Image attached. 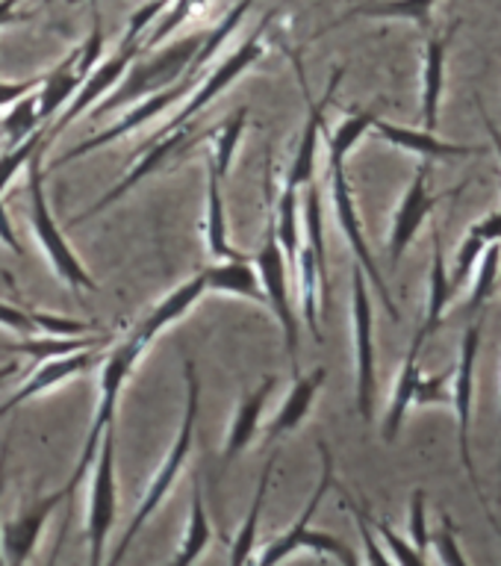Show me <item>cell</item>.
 I'll return each instance as SVG.
<instances>
[{
  "label": "cell",
  "mask_w": 501,
  "mask_h": 566,
  "mask_svg": "<svg viewBox=\"0 0 501 566\" xmlns=\"http://www.w3.org/2000/svg\"><path fill=\"white\" fill-rule=\"evenodd\" d=\"M184 378H186V410L184 419H180V428H177V437L171 442V449H168L166 460H163V467L154 472V481H150L148 493L142 499L139 511L131 520L127 531H124L122 543L115 548V555L109 557V564H118L124 555H127V548L136 539L142 528H145V522L157 513V507L163 504L168 493H171V486H175L177 475H180V469L186 467V460L192 454L195 449V424H198V410H201V378H198V366H195L192 357H184Z\"/></svg>",
  "instance_id": "cell-1"
},
{
  "label": "cell",
  "mask_w": 501,
  "mask_h": 566,
  "mask_svg": "<svg viewBox=\"0 0 501 566\" xmlns=\"http://www.w3.org/2000/svg\"><path fill=\"white\" fill-rule=\"evenodd\" d=\"M203 35L207 33L180 35V39L163 44V48L157 44V51L150 53V56H142L139 53L131 62V69L124 71L118 86L92 106V118H101V115L113 113L118 106L142 101V97L154 95L159 88H168L171 83H177L186 74V69H189V62L195 60L198 48L203 44Z\"/></svg>",
  "instance_id": "cell-2"
},
{
  "label": "cell",
  "mask_w": 501,
  "mask_h": 566,
  "mask_svg": "<svg viewBox=\"0 0 501 566\" xmlns=\"http://www.w3.org/2000/svg\"><path fill=\"white\" fill-rule=\"evenodd\" d=\"M44 148H48V139L33 150V157L27 163V192H30V224H33V233L42 245L48 263L56 272L65 286L71 290L95 292L97 283L95 277L86 272V265L80 263L77 251L69 245V239L60 230L56 219H53L51 203L44 198Z\"/></svg>",
  "instance_id": "cell-3"
},
{
  "label": "cell",
  "mask_w": 501,
  "mask_h": 566,
  "mask_svg": "<svg viewBox=\"0 0 501 566\" xmlns=\"http://www.w3.org/2000/svg\"><path fill=\"white\" fill-rule=\"evenodd\" d=\"M481 331H484V322L476 318L472 325L463 331V339H460L458 348V363L451 366V405L455 407V416H458V449H460V463L467 469L469 484H472V493H476L478 504L484 507L487 522L493 525V531L501 537V525L495 520L493 507L487 502L484 486H481V478H478L476 460H472V446H469V431H472V396H476V363H478V348H481Z\"/></svg>",
  "instance_id": "cell-4"
},
{
  "label": "cell",
  "mask_w": 501,
  "mask_h": 566,
  "mask_svg": "<svg viewBox=\"0 0 501 566\" xmlns=\"http://www.w3.org/2000/svg\"><path fill=\"white\" fill-rule=\"evenodd\" d=\"M148 345L150 343H145V339L133 331L118 348H113V352L104 357V366H101V401H97L95 419H92V428H88L86 446H83V454H80L77 467H74V475H71L69 484H65L69 495L77 490L80 481L86 478V472L92 469V463H95L97 446H101V437H104L106 424L115 422V407H118L122 387L127 384V378H131V371L136 369V363H139L142 354L148 352Z\"/></svg>",
  "instance_id": "cell-5"
},
{
  "label": "cell",
  "mask_w": 501,
  "mask_h": 566,
  "mask_svg": "<svg viewBox=\"0 0 501 566\" xmlns=\"http://www.w3.org/2000/svg\"><path fill=\"white\" fill-rule=\"evenodd\" d=\"M254 269L260 274V283H263L265 304L272 307L274 318L281 322L283 331V345H286V354H290L292 375H301L299 366V313H295V304H292V272L286 256H283V248L274 237V221H272V203H269V221H265V237L263 245L254 256Z\"/></svg>",
  "instance_id": "cell-6"
},
{
  "label": "cell",
  "mask_w": 501,
  "mask_h": 566,
  "mask_svg": "<svg viewBox=\"0 0 501 566\" xmlns=\"http://www.w3.org/2000/svg\"><path fill=\"white\" fill-rule=\"evenodd\" d=\"M92 486H88L86 504V543L88 564L97 566L104 560L106 539L115 525L118 513V484H115V428L106 424L101 446H97L95 463H92Z\"/></svg>",
  "instance_id": "cell-7"
},
{
  "label": "cell",
  "mask_w": 501,
  "mask_h": 566,
  "mask_svg": "<svg viewBox=\"0 0 501 566\" xmlns=\"http://www.w3.org/2000/svg\"><path fill=\"white\" fill-rule=\"evenodd\" d=\"M352 327H354V392H357V413L363 422L375 416V307H372L369 277L361 265L352 269Z\"/></svg>",
  "instance_id": "cell-8"
},
{
  "label": "cell",
  "mask_w": 501,
  "mask_h": 566,
  "mask_svg": "<svg viewBox=\"0 0 501 566\" xmlns=\"http://www.w3.org/2000/svg\"><path fill=\"white\" fill-rule=\"evenodd\" d=\"M212 130H203V133H195L192 124H180V127H175V130L163 133V136H154V139L148 142V148L142 150L139 157L133 159L131 168H127V175L118 180V184L113 186V189H106L101 198H97L92 207H88L83 216H77L74 219V224H80V221L92 219V216H101V212L109 207V203H115L118 198H124V195L131 192V189H136V186L145 180V177L157 175L159 168L171 166V163H177V159H184L189 150L198 145V142H203L207 136H210Z\"/></svg>",
  "instance_id": "cell-9"
},
{
  "label": "cell",
  "mask_w": 501,
  "mask_h": 566,
  "mask_svg": "<svg viewBox=\"0 0 501 566\" xmlns=\"http://www.w3.org/2000/svg\"><path fill=\"white\" fill-rule=\"evenodd\" d=\"M274 18H278V9H269L254 33L248 35L246 42L239 44L237 51L230 53L228 60H221L219 65H216V69L207 74V80H203V83H195L192 95H189V101H186L184 109H180V113H177L175 118H171V122H168L166 127L157 133V136H163V133H168V130H175V127H180V124H192V118H198V115H201L203 109H207V106H210L212 101H216V97H219L221 92H225V88L233 83V80H239L248 69H251V65H254V62H260V56L265 53V42H263L265 30H269V24H272ZM150 139H154V136H150Z\"/></svg>",
  "instance_id": "cell-10"
},
{
  "label": "cell",
  "mask_w": 501,
  "mask_h": 566,
  "mask_svg": "<svg viewBox=\"0 0 501 566\" xmlns=\"http://www.w3.org/2000/svg\"><path fill=\"white\" fill-rule=\"evenodd\" d=\"M327 166H331V195H334V212H336V221H340V230H343V237L348 239V245L354 251V263L361 265L369 283L378 290L380 295V304L387 307V313L393 318H401L398 316V307L393 295H389L387 283H384V274H380L378 263H375V256L369 251V242L363 237V224H361V216H357V203H354V195H352V184H348V177H345V157H334V154H327Z\"/></svg>",
  "instance_id": "cell-11"
},
{
  "label": "cell",
  "mask_w": 501,
  "mask_h": 566,
  "mask_svg": "<svg viewBox=\"0 0 501 566\" xmlns=\"http://www.w3.org/2000/svg\"><path fill=\"white\" fill-rule=\"evenodd\" d=\"M428 180H431V159H422V166L414 171V180H410V186L405 189V198H401L396 216H393V228H389V242H387L389 265H393V269H396L398 260L405 256V251L410 248L416 233L422 230L425 219L431 216L434 207H440L446 198H458V195L469 186V180H463V184L449 189V192L431 195Z\"/></svg>",
  "instance_id": "cell-12"
},
{
  "label": "cell",
  "mask_w": 501,
  "mask_h": 566,
  "mask_svg": "<svg viewBox=\"0 0 501 566\" xmlns=\"http://www.w3.org/2000/svg\"><path fill=\"white\" fill-rule=\"evenodd\" d=\"M195 83H198V77L184 74V77L177 80V83H171L168 88H159V92H154V95L142 97L139 104L131 106V109H127V113H124L113 127H106V130L95 133V136H88L86 142H80V145H74L71 150H65L60 159H53L51 168L69 166V163H74V159L86 157V154L104 148V145H109V142H118L122 136H127V133L139 130V127H145V124L154 122V118H159V115L166 113L168 106H175L177 101H184V97L192 95Z\"/></svg>",
  "instance_id": "cell-13"
},
{
  "label": "cell",
  "mask_w": 501,
  "mask_h": 566,
  "mask_svg": "<svg viewBox=\"0 0 501 566\" xmlns=\"http://www.w3.org/2000/svg\"><path fill=\"white\" fill-rule=\"evenodd\" d=\"M142 51H145V42H122L118 44V51H115L109 60L97 62L95 69L86 74V80L80 83V88L74 92V97L69 101V106H65L60 115H56V122H53L51 130H44V139H48V145H51L53 136H60L65 127H71V124L77 122L80 115L88 113V109H92V106L101 101V97L109 95V92L118 86V80L124 77V71L131 69V62L136 60Z\"/></svg>",
  "instance_id": "cell-14"
},
{
  "label": "cell",
  "mask_w": 501,
  "mask_h": 566,
  "mask_svg": "<svg viewBox=\"0 0 501 566\" xmlns=\"http://www.w3.org/2000/svg\"><path fill=\"white\" fill-rule=\"evenodd\" d=\"M65 499H69V490H65V486L56 490V493L35 495L24 511L18 513V516H12V520L0 528V546H3V557H7L9 564L18 566L33 557V548L35 543H39V537H42V531L44 525H48V520H51V513L56 511Z\"/></svg>",
  "instance_id": "cell-15"
},
{
  "label": "cell",
  "mask_w": 501,
  "mask_h": 566,
  "mask_svg": "<svg viewBox=\"0 0 501 566\" xmlns=\"http://www.w3.org/2000/svg\"><path fill=\"white\" fill-rule=\"evenodd\" d=\"M345 77V69H336L327 80V88L322 101H310L307 95V122H304V130H301V139H299V148H295V157H292V166H290V175H286V189H304V186L313 180L316 175V154H319V142L325 136V113H327V104L334 101L336 95V86L343 83Z\"/></svg>",
  "instance_id": "cell-16"
},
{
  "label": "cell",
  "mask_w": 501,
  "mask_h": 566,
  "mask_svg": "<svg viewBox=\"0 0 501 566\" xmlns=\"http://www.w3.org/2000/svg\"><path fill=\"white\" fill-rule=\"evenodd\" d=\"M97 363V348H83V352L65 354V357H51V360H39L30 378L21 384V389H15L12 396L0 405V419H7L9 413H15L18 407L30 401L33 396H42L48 389L60 387L65 380L77 378L83 371H88Z\"/></svg>",
  "instance_id": "cell-17"
},
{
  "label": "cell",
  "mask_w": 501,
  "mask_h": 566,
  "mask_svg": "<svg viewBox=\"0 0 501 566\" xmlns=\"http://www.w3.org/2000/svg\"><path fill=\"white\" fill-rule=\"evenodd\" d=\"M460 21L446 33H428L425 42V71H422V130H437L440 124V101L446 92V60H449V44L458 33Z\"/></svg>",
  "instance_id": "cell-18"
},
{
  "label": "cell",
  "mask_w": 501,
  "mask_h": 566,
  "mask_svg": "<svg viewBox=\"0 0 501 566\" xmlns=\"http://www.w3.org/2000/svg\"><path fill=\"white\" fill-rule=\"evenodd\" d=\"M372 130L378 133L380 139L396 145V148L416 154L422 159H446V157H478L487 154V145H460V142H446L437 139L431 130H410V127H398L393 122L375 118Z\"/></svg>",
  "instance_id": "cell-19"
},
{
  "label": "cell",
  "mask_w": 501,
  "mask_h": 566,
  "mask_svg": "<svg viewBox=\"0 0 501 566\" xmlns=\"http://www.w3.org/2000/svg\"><path fill=\"white\" fill-rule=\"evenodd\" d=\"M319 458H322V475H319L316 490H313V495H310V502L304 504L301 516L292 522L290 528L283 531L281 537H274L272 543H269V546L260 552V557H254V560H263V564H278V560H283V557L295 555V539H299L301 534L310 528V522H313V516H316L319 504H322V499L327 495V490L336 484V481H334V458H331V449H327L325 440H319Z\"/></svg>",
  "instance_id": "cell-20"
},
{
  "label": "cell",
  "mask_w": 501,
  "mask_h": 566,
  "mask_svg": "<svg viewBox=\"0 0 501 566\" xmlns=\"http://www.w3.org/2000/svg\"><path fill=\"white\" fill-rule=\"evenodd\" d=\"M203 292H207V277H203V269H201L195 277H189V281H184L180 286H175V290L168 292L166 298H159L157 304L150 307L148 316L142 318L139 325H136V334H139L145 343H154V339H157L168 325L180 322V318H184L186 313L201 301Z\"/></svg>",
  "instance_id": "cell-21"
},
{
  "label": "cell",
  "mask_w": 501,
  "mask_h": 566,
  "mask_svg": "<svg viewBox=\"0 0 501 566\" xmlns=\"http://www.w3.org/2000/svg\"><path fill=\"white\" fill-rule=\"evenodd\" d=\"M428 343V334L422 331H416L414 343L407 348L405 363H401V371H398L396 387H393V396H389V407H387V419H384V440L396 442L398 431H401V424H405L407 410L414 407V392L416 384L422 378V369H419V357H422V348Z\"/></svg>",
  "instance_id": "cell-22"
},
{
  "label": "cell",
  "mask_w": 501,
  "mask_h": 566,
  "mask_svg": "<svg viewBox=\"0 0 501 566\" xmlns=\"http://www.w3.org/2000/svg\"><path fill=\"white\" fill-rule=\"evenodd\" d=\"M274 384H278V378H274V375H265L263 384L251 389V392H248V396L237 405L233 422H230L228 428V440H225V451H221V463H225V467L233 463V460L248 449V442L257 437V431H260V419H263L265 401H269V396H272Z\"/></svg>",
  "instance_id": "cell-23"
},
{
  "label": "cell",
  "mask_w": 501,
  "mask_h": 566,
  "mask_svg": "<svg viewBox=\"0 0 501 566\" xmlns=\"http://www.w3.org/2000/svg\"><path fill=\"white\" fill-rule=\"evenodd\" d=\"M325 366H319V369H313L310 375H295V384H292V389L286 392V398H283L281 410L274 413V419L269 422V428H265V442H274L278 437H283V433H292L304 419H307L313 405H316V396L319 389H322V384H325Z\"/></svg>",
  "instance_id": "cell-24"
},
{
  "label": "cell",
  "mask_w": 501,
  "mask_h": 566,
  "mask_svg": "<svg viewBox=\"0 0 501 566\" xmlns=\"http://www.w3.org/2000/svg\"><path fill=\"white\" fill-rule=\"evenodd\" d=\"M203 277H207V290L248 298L254 304H265L263 283H260V274H257L251 256L239 254L228 256V260H216V263L203 269Z\"/></svg>",
  "instance_id": "cell-25"
},
{
  "label": "cell",
  "mask_w": 501,
  "mask_h": 566,
  "mask_svg": "<svg viewBox=\"0 0 501 566\" xmlns=\"http://www.w3.org/2000/svg\"><path fill=\"white\" fill-rule=\"evenodd\" d=\"M437 7V0H378V3H361V7L348 9L345 15H340L336 21H331L327 27H322L313 39L331 33L336 27L348 24L354 18H401V21H410L422 33H431V12Z\"/></svg>",
  "instance_id": "cell-26"
},
{
  "label": "cell",
  "mask_w": 501,
  "mask_h": 566,
  "mask_svg": "<svg viewBox=\"0 0 501 566\" xmlns=\"http://www.w3.org/2000/svg\"><path fill=\"white\" fill-rule=\"evenodd\" d=\"M74 62H77V48H74L60 65H53V69L42 77V86L35 88V101H39V118H42V124L56 118V115L69 106V101L80 88V83H83V80L77 77V71H74Z\"/></svg>",
  "instance_id": "cell-27"
},
{
  "label": "cell",
  "mask_w": 501,
  "mask_h": 566,
  "mask_svg": "<svg viewBox=\"0 0 501 566\" xmlns=\"http://www.w3.org/2000/svg\"><path fill=\"white\" fill-rule=\"evenodd\" d=\"M225 177L216 171V166H207V219H203V239H207V254L212 260H228L239 256V251L228 239V216H225V195H221Z\"/></svg>",
  "instance_id": "cell-28"
},
{
  "label": "cell",
  "mask_w": 501,
  "mask_h": 566,
  "mask_svg": "<svg viewBox=\"0 0 501 566\" xmlns=\"http://www.w3.org/2000/svg\"><path fill=\"white\" fill-rule=\"evenodd\" d=\"M493 242H501V210L490 212L487 219L476 221V224L467 230V237L460 242L458 254H455V265H451L449 272L451 290L458 292L460 286L469 281V274L476 269L481 251H484L487 245H493Z\"/></svg>",
  "instance_id": "cell-29"
},
{
  "label": "cell",
  "mask_w": 501,
  "mask_h": 566,
  "mask_svg": "<svg viewBox=\"0 0 501 566\" xmlns=\"http://www.w3.org/2000/svg\"><path fill=\"white\" fill-rule=\"evenodd\" d=\"M455 298V290L449 283V269H446V256H442V239H440V224H434V239H431V274H428V307H425V322L422 331L428 336L434 331H440L449 301Z\"/></svg>",
  "instance_id": "cell-30"
},
{
  "label": "cell",
  "mask_w": 501,
  "mask_h": 566,
  "mask_svg": "<svg viewBox=\"0 0 501 566\" xmlns=\"http://www.w3.org/2000/svg\"><path fill=\"white\" fill-rule=\"evenodd\" d=\"M44 142V130L39 127V130L33 133V136H27V139L15 142V145H7V150L0 154V242H7L15 254H21V242L15 239V233H12V224H9L7 219V207H3V192H7V186L15 180V175L21 171V168L30 163V157H33V150L39 148Z\"/></svg>",
  "instance_id": "cell-31"
},
{
  "label": "cell",
  "mask_w": 501,
  "mask_h": 566,
  "mask_svg": "<svg viewBox=\"0 0 501 566\" xmlns=\"http://www.w3.org/2000/svg\"><path fill=\"white\" fill-rule=\"evenodd\" d=\"M274 463H278V451H272V454H269V460H265L263 472H260V481H257L254 502H251V507H248L246 522L239 525L237 537H233V543H230V564L233 566L254 560L257 531H260V513H263L265 495H269V484H272Z\"/></svg>",
  "instance_id": "cell-32"
},
{
  "label": "cell",
  "mask_w": 501,
  "mask_h": 566,
  "mask_svg": "<svg viewBox=\"0 0 501 566\" xmlns=\"http://www.w3.org/2000/svg\"><path fill=\"white\" fill-rule=\"evenodd\" d=\"M307 198H304V239L313 248L319 265V281H322V307L327 310L331 304V277H327V248H325V216H322V195H319L316 180H310Z\"/></svg>",
  "instance_id": "cell-33"
},
{
  "label": "cell",
  "mask_w": 501,
  "mask_h": 566,
  "mask_svg": "<svg viewBox=\"0 0 501 566\" xmlns=\"http://www.w3.org/2000/svg\"><path fill=\"white\" fill-rule=\"evenodd\" d=\"M212 539V525L210 516H207V507H203V490L201 481L195 478L192 484V507H189V522H186L184 543H180V552L175 555L177 566H186L198 560L203 555V548L210 546Z\"/></svg>",
  "instance_id": "cell-34"
},
{
  "label": "cell",
  "mask_w": 501,
  "mask_h": 566,
  "mask_svg": "<svg viewBox=\"0 0 501 566\" xmlns=\"http://www.w3.org/2000/svg\"><path fill=\"white\" fill-rule=\"evenodd\" d=\"M248 127V106H239L225 118V122L212 130V166L221 177L230 175V166H233V157H237L239 142H242V133Z\"/></svg>",
  "instance_id": "cell-35"
},
{
  "label": "cell",
  "mask_w": 501,
  "mask_h": 566,
  "mask_svg": "<svg viewBox=\"0 0 501 566\" xmlns=\"http://www.w3.org/2000/svg\"><path fill=\"white\" fill-rule=\"evenodd\" d=\"M104 339L97 336H42V339H27V343L7 345L9 352L30 354L35 360H51V357H65V354L83 352V348H101Z\"/></svg>",
  "instance_id": "cell-36"
},
{
  "label": "cell",
  "mask_w": 501,
  "mask_h": 566,
  "mask_svg": "<svg viewBox=\"0 0 501 566\" xmlns=\"http://www.w3.org/2000/svg\"><path fill=\"white\" fill-rule=\"evenodd\" d=\"M478 274L476 283H472V295L467 301V313L469 316H476L481 313V307H487V301L493 298L495 286H499V269H501V242H493V245H487L478 256Z\"/></svg>",
  "instance_id": "cell-37"
},
{
  "label": "cell",
  "mask_w": 501,
  "mask_h": 566,
  "mask_svg": "<svg viewBox=\"0 0 501 566\" xmlns=\"http://www.w3.org/2000/svg\"><path fill=\"white\" fill-rule=\"evenodd\" d=\"M39 127H42V118H39V101H35V95H24L9 106L7 118L0 122V136L7 139V145H15V142L33 136Z\"/></svg>",
  "instance_id": "cell-38"
},
{
  "label": "cell",
  "mask_w": 501,
  "mask_h": 566,
  "mask_svg": "<svg viewBox=\"0 0 501 566\" xmlns=\"http://www.w3.org/2000/svg\"><path fill=\"white\" fill-rule=\"evenodd\" d=\"M378 115L372 113V109H361V113H352L348 118H343V124L336 127L334 133H327V154H334V157H348L352 148L357 142L372 130V122H375Z\"/></svg>",
  "instance_id": "cell-39"
},
{
  "label": "cell",
  "mask_w": 501,
  "mask_h": 566,
  "mask_svg": "<svg viewBox=\"0 0 501 566\" xmlns=\"http://www.w3.org/2000/svg\"><path fill=\"white\" fill-rule=\"evenodd\" d=\"M203 3H210V0H171V7L157 18V24L150 27V35L145 39V51L148 48H157L168 39V33H175L177 27L184 24L186 18L192 15L195 9H201Z\"/></svg>",
  "instance_id": "cell-40"
},
{
  "label": "cell",
  "mask_w": 501,
  "mask_h": 566,
  "mask_svg": "<svg viewBox=\"0 0 501 566\" xmlns=\"http://www.w3.org/2000/svg\"><path fill=\"white\" fill-rule=\"evenodd\" d=\"M407 531H410V543L419 555L428 560V548H431V531H428V504H425V490L416 486L410 493V513H407Z\"/></svg>",
  "instance_id": "cell-41"
},
{
  "label": "cell",
  "mask_w": 501,
  "mask_h": 566,
  "mask_svg": "<svg viewBox=\"0 0 501 566\" xmlns=\"http://www.w3.org/2000/svg\"><path fill=\"white\" fill-rule=\"evenodd\" d=\"M431 548L440 564L467 566V555H463L458 546V525H455V520H451L449 513H442L440 516V528L431 534Z\"/></svg>",
  "instance_id": "cell-42"
},
{
  "label": "cell",
  "mask_w": 501,
  "mask_h": 566,
  "mask_svg": "<svg viewBox=\"0 0 501 566\" xmlns=\"http://www.w3.org/2000/svg\"><path fill=\"white\" fill-rule=\"evenodd\" d=\"M366 520H369L372 531H375V534H378V537L387 543L389 560H396V564H425V557L416 552L414 543H407V539L398 537L396 531L389 528L384 520H375V516L369 513V507H366Z\"/></svg>",
  "instance_id": "cell-43"
},
{
  "label": "cell",
  "mask_w": 501,
  "mask_h": 566,
  "mask_svg": "<svg viewBox=\"0 0 501 566\" xmlns=\"http://www.w3.org/2000/svg\"><path fill=\"white\" fill-rule=\"evenodd\" d=\"M343 493V507L354 516V522H357V531H361L363 537V546H366V557H369L372 564H389V555L380 548L378 537H375V531H372L369 520H366V507L363 504H357L352 499V495L345 493V490H340Z\"/></svg>",
  "instance_id": "cell-44"
},
{
  "label": "cell",
  "mask_w": 501,
  "mask_h": 566,
  "mask_svg": "<svg viewBox=\"0 0 501 566\" xmlns=\"http://www.w3.org/2000/svg\"><path fill=\"white\" fill-rule=\"evenodd\" d=\"M414 405H451V369H446L442 375H428V378L422 375L419 384H416Z\"/></svg>",
  "instance_id": "cell-45"
},
{
  "label": "cell",
  "mask_w": 501,
  "mask_h": 566,
  "mask_svg": "<svg viewBox=\"0 0 501 566\" xmlns=\"http://www.w3.org/2000/svg\"><path fill=\"white\" fill-rule=\"evenodd\" d=\"M171 0H145V7H139L127 21V30H124L122 42H145V30L157 24V18L168 9Z\"/></svg>",
  "instance_id": "cell-46"
},
{
  "label": "cell",
  "mask_w": 501,
  "mask_h": 566,
  "mask_svg": "<svg viewBox=\"0 0 501 566\" xmlns=\"http://www.w3.org/2000/svg\"><path fill=\"white\" fill-rule=\"evenodd\" d=\"M30 316H33L39 331H48V334L53 336H83L95 327V325H88V322H77V318L48 316V313H39V310H30Z\"/></svg>",
  "instance_id": "cell-47"
},
{
  "label": "cell",
  "mask_w": 501,
  "mask_h": 566,
  "mask_svg": "<svg viewBox=\"0 0 501 566\" xmlns=\"http://www.w3.org/2000/svg\"><path fill=\"white\" fill-rule=\"evenodd\" d=\"M0 325L9 327V331H18V334H35L39 327H35L33 316H30V310L12 307L7 301H0Z\"/></svg>",
  "instance_id": "cell-48"
},
{
  "label": "cell",
  "mask_w": 501,
  "mask_h": 566,
  "mask_svg": "<svg viewBox=\"0 0 501 566\" xmlns=\"http://www.w3.org/2000/svg\"><path fill=\"white\" fill-rule=\"evenodd\" d=\"M39 86H42V77L18 80V83H12V80H0V109H3V106L15 104L18 97L33 95Z\"/></svg>",
  "instance_id": "cell-49"
},
{
  "label": "cell",
  "mask_w": 501,
  "mask_h": 566,
  "mask_svg": "<svg viewBox=\"0 0 501 566\" xmlns=\"http://www.w3.org/2000/svg\"><path fill=\"white\" fill-rule=\"evenodd\" d=\"M18 3L21 0H0V27L30 21V12H18Z\"/></svg>",
  "instance_id": "cell-50"
},
{
  "label": "cell",
  "mask_w": 501,
  "mask_h": 566,
  "mask_svg": "<svg viewBox=\"0 0 501 566\" xmlns=\"http://www.w3.org/2000/svg\"><path fill=\"white\" fill-rule=\"evenodd\" d=\"M476 106H478V113H481V118H484V130H487V136H490V145L495 148V154H499V163H501V130L495 127L493 118L487 115L484 104H481V97H476Z\"/></svg>",
  "instance_id": "cell-51"
},
{
  "label": "cell",
  "mask_w": 501,
  "mask_h": 566,
  "mask_svg": "<svg viewBox=\"0 0 501 566\" xmlns=\"http://www.w3.org/2000/svg\"><path fill=\"white\" fill-rule=\"evenodd\" d=\"M18 369H21V366H18V360L3 363V366H0V384H3V380H7V378H12V375H15Z\"/></svg>",
  "instance_id": "cell-52"
},
{
  "label": "cell",
  "mask_w": 501,
  "mask_h": 566,
  "mask_svg": "<svg viewBox=\"0 0 501 566\" xmlns=\"http://www.w3.org/2000/svg\"><path fill=\"white\" fill-rule=\"evenodd\" d=\"M499 478H501V460H499Z\"/></svg>",
  "instance_id": "cell-53"
}]
</instances>
